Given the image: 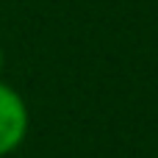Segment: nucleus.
<instances>
[{
    "label": "nucleus",
    "instance_id": "nucleus-1",
    "mask_svg": "<svg viewBox=\"0 0 158 158\" xmlns=\"http://www.w3.org/2000/svg\"><path fill=\"white\" fill-rule=\"evenodd\" d=\"M31 114L22 100V94L0 81V158L11 156L28 136Z\"/></svg>",
    "mask_w": 158,
    "mask_h": 158
},
{
    "label": "nucleus",
    "instance_id": "nucleus-2",
    "mask_svg": "<svg viewBox=\"0 0 158 158\" xmlns=\"http://www.w3.org/2000/svg\"><path fill=\"white\" fill-rule=\"evenodd\" d=\"M3 61H6V56H3V50H0V72H3Z\"/></svg>",
    "mask_w": 158,
    "mask_h": 158
}]
</instances>
